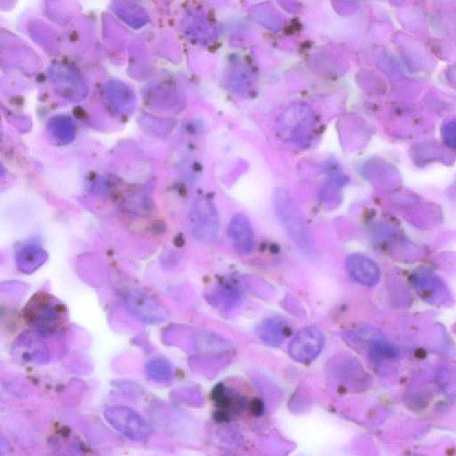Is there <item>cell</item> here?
Segmentation results:
<instances>
[{
    "instance_id": "ba28073f",
    "label": "cell",
    "mask_w": 456,
    "mask_h": 456,
    "mask_svg": "<svg viewBox=\"0 0 456 456\" xmlns=\"http://www.w3.org/2000/svg\"><path fill=\"white\" fill-rule=\"evenodd\" d=\"M14 353L18 358L27 362L45 363L49 360L46 345L32 336H23L14 345Z\"/></svg>"
},
{
    "instance_id": "9c48e42d",
    "label": "cell",
    "mask_w": 456,
    "mask_h": 456,
    "mask_svg": "<svg viewBox=\"0 0 456 456\" xmlns=\"http://www.w3.org/2000/svg\"><path fill=\"white\" fill-rule=\"evenodd\" d=\"M257 334L260 340L269 346H280L286 340L288 335L287 323L282 318H269L258 327Z\"/></svg>"
},
{
    "instance_id": "3957f363",
    "label": "cell",
    "mask_w": 456,
    "mask_h": 456,
    "mask_svg": "<svg viewBox=\"0 0 456 456\" xmlns=\"http://www.w3.org/2000/svg\"><path fill=\"white\" fill-rule=\"evenodd\" d=\"M104 416L115 430L135 441H144L152 434L151 426L142 416L126 407L108 408Z\"/></svg>"
},
{
    "instance_id": "6da1fadb",
    "label": "cell",
    "mask_w": 456,
    "mask_h": 456,
    "mask_svg": "<svg viewBox=\"0 0 456 456\" xmlns=\"http://www.w3.org/2000/svg\"><path fill=\"white\" fill-rule=\"evenodd\" d=\"M27 323L41 335H52L61 331L66 323L65 308L54 297L37 294L26 306Z\"/></svg>"
},
{
    "instance_id": "8992f818",
    "label": "cell",
    "mask_w": 456,
    "mask_h": 456,
    "mask_svg": "<svg viewBox=\"0 0 456 456\" xmlns=\"http://www.w3.org/2000/svg\"><path fill=\"white\" fill-rule=\"evenodd\" d=\"M228 236L237 253L247 255L253 253L255 246L254 233L251 222L245 215L237 214L228 226Z\"/></svg>"
},
{
    "instance_id": "5b68a950",
    "label": "cell",
    "mask_w": 456,
    "mask_h": 456,
    "mask_svg": "<svg viewBox=\"0 0 456 456\" xmlns=\"http://www.w3.org/2000/svg\"><path fill=\"white\" fill-rule=\"evenodd\" d=\"M325 344L322 332L315 326L303 328L290 342L289 353L297 361L310 362L319 355Z\"/></svg>"
},
{
    "instance_id": "7c38bea8",
    "label": "cell",
    "mask_w": 456,
    "mask_h": 456,
    "mask_svg": "<svg viewBox=\"0 0 456 456\" xmlns=\"http://www.w3.org/2000/svg\"><path fill=\"white\" fill-rule=\"evenodd\" d=\"M196 340L198 347H202L203 350L214 351V352H225L229 349L228 341L215 334L204 332V334L198 335Z\"/></svg>"
},
{
    "instance_id": "30bf717a",
    "label": "cell",
    "mask_w": 456,
    "mask_h": 456,
    "mask_svg": "<svg viewBox=\"0 0 456 456\" xmlns=\"http://www.w3.org/2000/svg\"><path fill=\"white\" fill-rule=\"evenodd\" d=\"M47 260L46 251L36 244L23 246L16 254V264L21 272L31 274Z\"/></svg>"
},
{
    "instance_id": "277c9868",
    "label": "cell",
    "mask_w": 456,
    "mask_h": 456,
    "mask_svg": "<svg viewBox=\"0 0 456 456\" xmlns=\"http://www.w3.org/2000/svg\"><path fill=\"white\" fill-rule=\"evenodd\" d=\"M189 228L197 241H214L220 231V220L214 207L208 203L198 204L189 217Z\"/></svg>"
},
{
    "instance_id": "52a82bcc",
    "label": "cell",
    "mask_w": 456,
    "mask_h": 456,
    "mask_svg": "<svg viewBox=\"0 0 456 456\" xmlns=\"http://www.w3.org/2000/svg\"><path fill=\"white\" fill-rule=\"evenodd\" d=\"M346 268L359 284L374 286L380 279V270L376 264L362 254H352L347 258Z\"/></svg>"
},
{
    "instance_id": "8fae6325",
    "label": "cell",
    "mask_w": 456,
    "mask_h": 456,
    "mask_svg": "<svg viewBox=\"0 0 456 456\" xmlns=\"http://www.w3.org/2000/svg\"><path fill=\"white\" fill-rule=\"evenodd\" d=\"M146 371L148 377L156 382H165L172 375V368L169 363L161 359L150 361L146 365Z\"/></svg>"
},
{
    "instance_id": "7a4b0ae2",
    "label": "cell",
    "mask_w": 456,
    "mask_h": 456,
    "mask_svg": "<svg viewBox=\"0 0 456 456\" xmlns=\"http://www.w3.org/2000/svg\"><path fill=\"white\" fill-rule=\"evenodd\" d=\"M275 208L282 227L286 231L294 244H297L301 251H304L305 254H313V242L310 233L293 203H290L287 198L279 197L275 203Z\"/></svg>"
}]
</instances>
